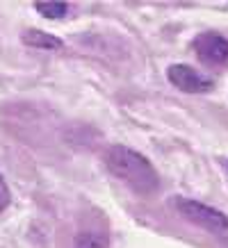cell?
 <instances>
[{
  "mask_svg": "<svg viewBox=\"0 0 228 248\" xmlns=\"http://www.w3.org/2000/svg\"><path fill=\"white\" fill-rule=\"evenodd\" d=\"M23 44L32 46V48H44V50H60L64 41L44 30H25L23 32Z\"/></svg>",
  "mask_w": 228,
  "mask_h": 248,
  "instance_id": "5",
  "label": "cell"
},
{
  "mask_svg": "<svg viewBox=\"0 0 228 248\" xmlns=\"http://www.w3.org/2000/svg\"><path fill=\"white\" fill-rule=\"evenodd\" d=\"M174 207L192 226H198L210 232H226L228 230V217L212 205H205L194 198H174Z\"/></svg>",
  "mask_w": 228,
  "mask_h": 248,
  "instance_id": "2",
  "label": "cell"
},
{
  "mask_svg": "<svg viewBox=\"0 0 228 248\" xmlns=\"http://www.w3.org/2000/svg\"><path fill=\"white\" fill-rule=\"evenodd\" d=\"M167 78L176 89L185 91V93H192V96H196V93H210L214 89L212 78L203 76L201 71H196L190 64H171L167 68Z\"/></svg>",
  "mask_w": 228,
  "mask_h": 248,
  "instance_id": "3",
  "label": "cell"
},
{
  "mask_svg": "<svg viewBox=\"0 0 228 248\" xmlns=\"http://www.w3.org/2000/svg\"><path fill=\"white\" fill-rule=\"evenodd\" d=\"M76 248H107V241L96 232H82L78 234Z\"/></svg>",
  "mask_w": 228,
  "mask_h": 248,
  "instance_id": "7",
  "label": "cell"
},
{
  "mask_svg": "<svg viewBox=\"0 0 228 248\" xmlns=\"http://www.w3.org/2000/svg\"><path fill=\"white\" fill-rule=\"evenodd\" d=\"M9 203H12V194H9V187L7 182H5V178H2V173H0V214L7 210Z\"/></svg>",
  "mask_w": 228,
  "mask_h": 248,
  "instance_id": "8",
  "label": "cell"
},
{
  "mask_svg": "<svg viewBox=\"0 0 228 248\" xmlns=\"http://www.w3.org/2000/svg\"><path fill=\"white\" fill-rule=\"evenodd\" d=\"M34 9H37L41 16L50 18V21H60V18L66 16L68 5L66 2H34Z\"/></svg>",
  "mask_w": 228,
  "mask_h": 248,
  "instance_id": "6",
  "label": "cell"
},
{
  "mask_svg": "<svg viewBox=\"0 0 228 248\" xmlns=\"http://www.w3.org/2000/svg\"><path fill=\"white\" fill-rule=\"evenodd\" d=\"M194 53L212 66H228V39L219 32H203L194 39Z\"/></svg>",
  "mask_w": 228,
  "mask_h": 248,
  "instance_id": "4",
  "label": "cell"
},
{
  "mask_svg": "<svg viewBox=\"0 0 228 248\" xmlns=\"http://www.w3.org/2000/svg\"><path fill=\"white\" fill-rule=\"evenodd\" d=\"M103 164L116 180L139 196H153L160 189V175L148 159L128 146H110L103 153Z\"/></svg>",
  "mask_w": 228,
  "mask_h": 248,
  "instance_id": "1",
  "label": "cell"
}]
</instances>
